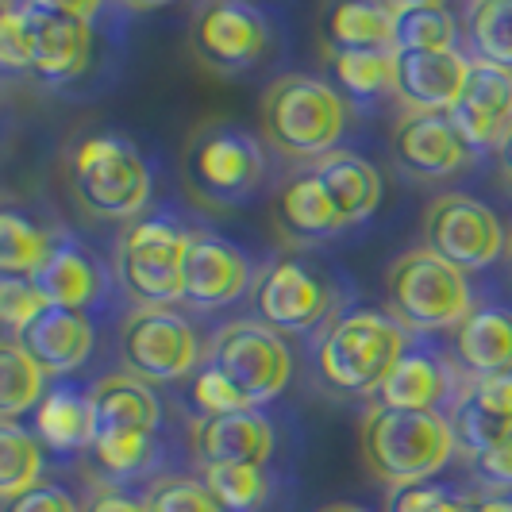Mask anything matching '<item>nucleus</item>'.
Here are the masks:
<instances>
[{
    "mask_svg": "<svg viewBox=\"0 0 512 512\" xmlns=\"http://www.w3.org/2000/svg\"><path fill=\"white\" fill-rule=\"evenodd\" d=\"M462 35L474 62L512 70V0H474L462 16Z\"/></svg>",
    "mask_w": 512,
    "mask_h": 512,
    "instance_id": "obj_30",
    "label": "nucleus"
},
{
    "mask_svg": "<svg viewBox=\"0 0 512 512\" xmlns=\"http://www.w3.org/2000/svg\"><path fill=\"white\" fill-rule=\"evenodd\" d=\"M0 66L4 74H31V35L20 4H4L0 12Z\"/></svg>",
    "mask_w": 512,
    "mask_h": 512,
    "instance_id": "obj_41",
    "label": "nucleus"
},
{
    "mask_svg": "<svg viewBox=\"0 0 512 512\" xmlns=\"http://www.w3.org/2000/svg\"><path fill=\"white\" fill-rule=\"evenodd\" d=\"M189 47L197 54V62L212 74H251L274 51V24L255 4L205 0L189 16Z\"/></svg>",
    "mask_w": 512,
    "mask_h": 512,
    "instance_id": "obj_9",
    "label": "nucleus"
},
{
    "mask_svg": "<svg viewBox=\"0 0 512 512\" xmlns=\"http://www.w3.org/2000/svg\"><path fill=\"white\" fill-rule=\"evenodd\" d=\"M258 270L231 239L216 231H193L181 262V305L216 312L247 301L255 293Z\"/></svg>",
    "mask_w": 512,
    "mask_h": 512,
    "instance_id": "obj_14",
    "label": "nucleus"
},
{
    "mask_svg": "<svg viewBox=\"0 0 512 512\" xmlns=\"http://www.w3.org/2000/svg\"><path fill=\"white\" fill-rule=\"evenodd\" d=\"M47 374L31 362L20 343H4L0 347V416L4 420H20L24 412H35L39 401L47 397Z\"/></svg>",
    "mask_w": 512,
    "mask_h": 512,
    "instance_id": "obj_33",
    "label": "nucleus"
},
{
    "mask_svg": "<svg viewBox=\"0 0 512 512\" xmlns=\"http://www.w3.org/2000/svg\"><path fill=\"white\" fill-rule=\"evenodd\" d=\"M320 512H370V509H362V505H324Z\"/></svg>",
    "mask_w": 512,
    "mask_h": 512,
    "instance_id": "obj_48",
    "label": "nucleus"
},
{
    "mask_svg": "<svg viewBox=\"0 0 512 512\" xmlns=\"http://www.w3.org/2000/svg\"><path fill=\"white\" fill-rule=\"evenodd\" d=\"M54 231L39 228L31 216L4 208L0 212V274L12 278H35L43 262L51 258Z\"/></svg>",
    "mask_w": 512,
    "mask_h": 512,
    "instance_id": "obj_31",
    "label": "nucleus"
},
{
    "mask_svg": "<svg viewBox=\"0 0 512 512\" xmlns=\"http://www.w3.org/2000/svg\"><path fill=\"white\" fill-rule=\"evenodd\" d=\"M451 355L470 378L512 374V308L489 301L470 308V316L455 328Z\"/></svg>",
    "mask_w": 512,
    "mask_h": 512,
    "instance_id": "obj_23",
    "label": "nucleus"
},
{
    "mask_svg": "<svg viewBox=\"0 0 512 512\" xmlns=\"http://www.w3.org/2000/svg\"><path fill=\"white\" fill-rule=\"evenodd\" d=\"M116 351L128 374L151 385L193 378L208 355L193 320L162 305H131L116 328Z\"/></svg>",
    "mask_w": 512,
    "mask_h": 512,
    "instance_id": "obj_7",
    "label": "nucleus"
},
{
    "mask_svg": "<svg viewBox=\"0 0 512 512\" xmlns=\"http://www.w3.org/2000/svg\"><path fill=\"white\" fill-rule=\"evenodd\" d=\"M462 512H512V497H489V493H470Z\"/></svg>",
    "mask_w": 512,
    "mask_h": 512,
    "instance_id": "obj_46",
    "label": "nucleus"
},
{
    "mask_svg": "<svg viewBox=\"0 0 512 512\" xmlns=\"http://www.w3.org/2000/svg\"><path fill=\"white\" fill-rule=\"evenodd\" d=\"M493 154H497V166H501V174L512 181V128H509V135L497 143V151H493Z\"/></svg>",
    "mask_w": 512,
    "mask_h": 512,
    "instance_id": "obj_47",
    "label": "nucleus"
},
{
    "mask_svg": "<svg viewBox=\"0 0 512 512\" xmlns=\"http://www.w3.org/2000/svg\"><path fill=\"white\" fill-rule=\"evenodd\" d=\"M31 362L47 374V378H70L77 370H85V362L93 359L97 347V328L89 312H77L66 305H47L31 324H27L20 339Z\"/></svg>",
    "mask_w": 512,
    "mask_h": 512,
    "instance_id": "obj_18",
    "label": "nucleus"
},
{
    "mask_svg": "<svg viewBox=\"0 0 512 512\" xmlns=\"http://www.w3.org/2000/svg\"><path fill=\"white\" fill-rule=\"evenodd\" d=\"M347 97L312 74L274 77L258 104V124L266 147L293 162H320L339 151L347 135Z\"/></svg>",
    "mask_w": 512,
    "mask_h": 512,
    "instance_id": "obj_4",
    "label": "nucleus"
},
{
    "mask_svg": "<svg viewBox=\"0 0 512 512\" xmlns=\"http://www.w3.org/2000/svg\"><path fill=\"white\" fill-rule=\"evenodd\" d=\"M389 151L397 170H405L416 181H447L459 178L474 166V143L459 131L451 120V112H416V116H401Z\"/></svg>",
    "mask_w": 512,
    "mask_h": 512,
    "instance_id": "obj_15",
    "label": "nucleus"
},
{
    "mask_svg": "<svg viewBox=\"0 0 512 512\" xmlns=\"http://www.w3.org/2000/svg\"><path fill=\"white\" fill-rule=\"evenodd\" d=\"M466 466H470V478L478 482L482 493H489V497H512V439L486 451V455L466 459Z\"/></svg>",
    "mask_w": 512,
    "mask_h": 512,
    "instance_id": "obj_42",
    "label": "nucleus"
},
{
    "mask_svg": "<svg viewBox=\"0 0 512 512\" xmlns=\"http://www.w3.org/2000/svg\"><path fill=\"white\" fill-rule=\"evenodd\" d=\"M470 74V54L462 51H397V101L405 116L451 112Z\"/></svg>",
    "mask_w": 512,
    "mask_h": 512,
    "instance_id": "obj_20",
    "label": "nucleus"
},
{
    "mask_svg": "<svg viewBox=\"0 0 512 512\" xmlns=\"http://www.w3.org/2000/svg\"><path fill=\"white\" fill-rule=\"evenodd\" d=\"M205 362H212L255 409L278 401L293 382V351L285 335L262 320H231L216 328Z\"/></svg>",
    "mask_w": 512,
    "mask_h": 512,
    "instance_id": "obj_10",
    "label": "nucleus"
},
{
    "mask_svg": "<svg viewBox=\"0 0 512 512\" xmlns=\"http://www.w3.org/2000/svg\"><path fill=\"white\" fill-rule=\"evenodd\" d=\"M451 428H455V439H459L462 459H474V455H486L493 447L509 443L512 439V420L497 416V412L482 409L470 393H462V401L451 409Z\"/></svg>",
    "mask_w": 512,
    "mask_h": 512,
    "instance_id": "obj_36",
    "label": "nucleus"
},
{
    "mask_svg": "<svg viewBox=\"0 0 512 512\" xmlns=\"http://www.w3.org/2000/svg\"><path fill=\"white\" fill-rule=\"evenodd\" d=\"M20 12L31 35V74L43 85H70L89 70L101 4L20 0Z\"/></svg>",
    "mask_w": 512,
    "mask_h": 512,
    "instance_id": "obj_12",
    "label": "nucleus"
},
{
    "mask_svg": "<svg viewBox=\"0 0 512 512\" xmlns=\"http://www.w3.org/2000/svg\"><path fill=\"white\" fill-rule=\"evenodd\" d=\"M158 459H162V447L151 432L97 436L89 447V466L97 470V482H108V486H135V482L151 478Z\"/></svg>",
    "mask_w": 512,
    "mask_h": 512,
    "instance_id": "obj_28",
    "label": "nucleus"
},
{
    "mask_svg": "<svg viewBox=\"0 0 512 512\" xmlns=\"http://www.w3.org/2000/svg\"><path fill=\"white\" fill-rule=\"evenodd\" d=\"M393 4L355 0V4H328L320 20V39L328 58L362 51H393Z\"/></svg>",
    "mask_w": 512,
    "mask_h": 512,
    "instance_id": "obj_27",
    "label": "nucleus"
},
{
    "mask_svg": "<svg viewBox=\"0 0 512 512\" xmlns=\"http://www.w3.org/2000/svg\"><path fill=\"white\" fill-rule=\"evenodd\" d=\"M412 343V332L389 312H339L316 332V378L343 397H378V389L393 374V366L409 355Z\"/></svg>",
    "mask_w": 512,
    "mask_h": 512,
    "instance_id": "obj_2",
    "label": "nucleus"
},
{
    "mask_svg": "<svg viewBox=\"0 0 512 512\" xmlns=\"http://www.w3.org/2000/svg\"><path fill=\"white\" fill-rule=\"evenodd\" d=\"M31 428L39 443H47L58 455H89L97 439V416H93V397L70 382H58L47 389L39 409L31 412Z\"/></svg>",
    "mask_w": 512,
    "mask_h": 512,
    "instance_id": "obj_26",
    "label": "nucleus"
},
{
    "mask_svg": "<svg viewBox=\"0 0 512 512\" xmlns=\"http://www.w3.org/2000/svg\"><path fill=\"white\" fill-rule=\"evenodd\" d=\"M181 185L212 212L247 208L274 185V151L235 120H208L181 154Z\"/></svg>",
    "mask_w": 512,
    "mask_h": 512,
    "instance_id": "obj_1",
    "label": "nucleus"
},
{
    "mask_svg": "<svg viewBox=\"0 0 512 512\" xmlns=\"http://www.w3.org/2000/svg\"><path fill=\"white\" fill-rule=\"evenodd\" d=\"M31 282L43 289V297L51 305H66V308H77V312H89V308H97L108 297V274H104V266L66 228H54L51 258L43 262V270Z\"/></svg>",
    "mask_w": 512,
    "mask_h": 512,
    "instance_id": "obj_21",
    "label": "nucleus"
},
{
    "mask_svg": "<svg viewBox=\"0 0 512 512\" xmlns=\"http://www.w3.org/2000/svg\"><path fill=\"white\" fill-rule=\"evenodd\" d=\"M505 266H509V278H512V235H509V247H505Z\"/></svg>",
    "mask_w": 512,
    "mask_h": 512,
    "instance_id": "obj_49",
    "label": "nucleus"
},
{
    "mask_svg": "<svg viewBox=\"0 0 512 512\" xmlns=\"http://www.w3.org/2000/svg\"><path fill=\"white\" fill-rule=\"evenodd\" d=\"M189 235L170 216H139L116 239V282L135 305H181V262Z\"/></svg>",
    "mask_w": 512,
    "mask_h": 512,
    "instance_id": "obj_8",
    "label": "nucleus"
},
{
    "mask_svg": "<svg viewBox=\"0 0 512 512\" xmlns=\"http://www.w3.org/2000/svg\"><path fill=\"white\" fill-rule=\"evenodd\" d=\"M451 120L474 143V151H497V143L512 128V70L474 62L462 85L459 101L451 108Z\"/></svg>",
    "mask_w": 512,
    "mask_h": 512,
    "instance_id": "obj_19",
    "label": "nucleus"
},
{
    "mask_svg": "<svg viewBox=\"0 0 512 512\" xmlns=\"http://www.w3.org/2000/svg\"><path fill=\"white\" fill-rule=\"evenodd\" d=\"M89 397H93V416H97V436H116V432L158 436L162 428V397L154 393L151 382L135 378L128 370L97 378Z\"/></svg>",
    "mask_w": 512,
    "mask_h": 512,
    "instance_id": "obj_24",
    "label": "nucleus"
},
{
    "mask_svg": "<svg viewBox=\"0 0 512 512\" xmlns=\"http://www.w3.org/2000/svg\"><path fill=\"white\" fill-rule=\"evenodd\" d=\"M466 493L443 482H416V486L389 489L385 512H462Z\"/></svg>",
    "mask_w": 512,
    "mask_h": 512,
    "instance_id": "obj_40",
    "label": "nucleus"
},
{
    "mask_svg": "<svg viewBox=\"0 0 512 512\" xmlns=\"http://www.w3.org/2000/svg\"><path fill=\"white\" fill-rule=\"evenodd\" d=\"M43 482V447L39 436L27 432L20 424L4 420L0 424V497H16Z\"/></svg>",
    "mask_w": 512,
    "mask_h": 512,
    "instance_id": "obj_35",
    "label": "nucleus"
},
{
    "mask_svg": "<svg viewBox=\"0 0 512 512\" xmlns=\"http://www.w3.org/2000/svg\"><path fill=\"white\" fill-rule=\"evenodd\" d=\"M466 393H470L482 409L512 420V374H505V378H470Z\"/></svg>",
    "mask_w": 512,
    "mask_h": 512,
    "instance_id": "obj_45",
    "label": "nucleus"
},
{
    "mask_svg": "<svg viewBox=\"0 0 512 512\" xmlns=\"http://www.w3.org/2000/svg\"><path fill=\"white\" fill-rule=\"evenodd\" d=\"M51 305L47 297H43V289L31 282V278H12V274H4L0 278V320H4V343H16L20 332H24L27 324L43 312V308Z\"/></svg>",
    "mask_w": 512,
    "mask_h": 512,
    "instance_id": "obj_39",
    "label": "nucleus"
},
{
    "mask_svg": "<svg viewBox=\"0 0 512 512\" xmlns=\"http://www.w3.org/2000/svg\"><path fill=\"white\" fill-rule=\"evenodd\" d=\"M189 405H193V416H231V412L255 409L212 362H201V370L189 378Z\"/></svg>",
    "mask_w": 512,
    "mask_h": 512,
    "instance_id": "obj_38",
    "label": "nucleus"
},
{
    "mask_svg": "<svg viewBox=\"0 0 512 512\" xmlns=\"http://www.w3.org/2000/svg\"><path fill=\"white\" fill-rule=\"evenodd\" d=\"M470 385V374L462 370L455 355L443 359L432 347L412 343L409 355L393 366V374L385 378V385L378 389V405L389 409H409V412H443L451 416V409L462 401Z\"/></svg>",
    "mask_w": 512,
    "mask_h": 512,
    "instance_id": "obj_16",
    "label": "nucleus"
},
{
    "mask_svg": "<svg viewBox=\"0 0 512 512\" xmlns=\"http://www.w3.org/2000/svg\"><path fill=\"white\" fill-rule=\"evenodd\" d=\"M81 512H151V509H147V493H135L131 486L93 482Z\"/></svg>",
    "mask_w": 512,
    "mask_h": 512,
    "instance_id": "obj_44",
    "label": "nucleus"
},
{
    "mask_svg": "<svg viewBox=\"0 0 512 512\" xmlns=\"http://www.w3.org/2000/svg\"><path fill=\"white\" fill-rule=\"evenodd\" d=\"M308 170L324 185L328 201H332L335 212L347 220V228L366 224V220L378 212V205H382V174H378V166H374L370 158H362V154L339 147V151L328 154V158L312 162Z\"/></svg>",
    "mask_w": 512,
    "mask_h": 512,
    "instance_id": "obj_25",
    "label": "nucleus"
},
{
    "mask_svg": "<svg viewBox=\"0 0 512 512\" xmlns=\"http://www.w3.org/2000/svg\"><path fill=\"white\" fill-rule=\"evenodd\" d=\"M201 482L224 512H262L274 497L270 466H205Z\"/></svg>",
    "mask_w": 512,
    "mask_h": 512,
    "instance_id": "obj_32",
    "label": "nucleus"
},
{
    "mask_svg": "<svg viewBox=\"0 0 512 512\" xmlns=\"http://www.w3.org/2000/svg\"><path fill=\"white\" fill-rule=\"evenodd\" d=\"M385 308L409 332H455L470 316L474 297L459 266L428 247H412L385 270Z\"/></svg>",
    "mask_w": 512,
    "mask_h": 512,
    "instance_id": "obj_6",
    "label": "nucleus"
},
{
    "mask_svg": "<svg viewBox=\"0 0 512 512\" xmlns=\"http://www.w3.org/2000/svg\"><path fill=\"white\" fill-rule=\"evenodd\" d=\"M332 70L339 77L343 97H351V101L397 97V51L335 54Z\"/></svg>",
    "mask_w": 512,
    "mask_h": 512,
    "instance_id": "obj_34",
    "label": "nucleus"
},
{
    "mask_svg": "<svg viewBox=\"0 0 512 512\" xmlns=\"http://www.w3.org/2000/svg\"><path fill=\"white\" fill-rule=\"evenodd\" d=\"M66 185L93 220L131 224L147 216L154 178L143 151L120 131H89L66 151Z\"/></svg>",
    "mask_w": 512,
    "mask_h": 512,
    "instance_id": "obj_3",
    "label": "nucleus"
},
{
    "mask_svg": "<svg viewBox=\"0 0 512 512\" xmlns=\"http://www.w3.org/2000/svg\"><path fill=\"white\" fill-rule=\"evenodd\" d=\"M359 443L370 474L389 489L432 482L459 455L455 428L443 412L389 409L378 401L362 416Z\"/></svg>",
    "mask_w": 512,
    "mask_h": 512,
    "instance_id": "obj_5",
    "label": "nucleus"
},
{
    "mask_svg": "<svg viewBox=\"0 0 512 512\" xmlns=\"http://www.w3.org/2000/svg\"><path fill=\"white\" fill-rule=\"evenodd\" d=\"M143 493H147V509L151 512H224L201 478H185V474L154 478V482H147Z\"/></svg>",
    "mask_w": 512,
    "mask_h": 512,
    "instance_id": "obj_37",
    "label": "nucleus"
},
{
    "mask_svg": "<svg viewBox=\"0 0 512 512\" xmlns=\"http://www.w3.org/2000/svg\"><path fill=\"white\" fill-rule=\"evenodd\" d=\"M0 512H81V505H77L74 493L62 486V482L43 478V482H35V486L24 489V493L8 497Z\"/></svg>",
    "mask_w": 512,
    "mask_h": 512,
    "instance_id": "obj_43",
    "label": "nucleus"
},
{
    "mask_svg": "<svg viewBox=\"0 0 512 512\" xmlns=\"http://www.w3.org/2000/svg\"><path fill=\"white\" fill-rule=\"evenodd\" d=\"M335 285L328 274L301 255H278L258 270L255 293V320L282 335L320 332V324L335 312Z\"/></svg>",
    "mask_w": 512,
    "mask_h": 512,
    "instance_id": "obj_11",
    "label": "nucleus"
},
{
    "mask_svg": "<svg viewBox=\"0 0 512 512\" xmlns=\"http://www.w3.org/2000/svg\"><path fill=\"white\" fill-rule=\"evenodd\" d=\"M278 451V428L262 409L231 416H193L189 455L205 466H270Z\"/></svg>",
    "mask_w": 512,
    "mask_h": 512,
    "instance_id": "obj_17",
    "label": "nucleus"
},
{
    "mask_svg": "<svg viewBox=\"0 0 512 512\" xmlns=\"http://www.w3.org/2000/svg\"><path fill=\"white\" fill-rule=\"evenodd\" d=\"M274 231L285 247H312L347 231V220L335 212L324 185L312 170L285 178L274 193Z\"/></svg>",
    "mask_w": 512,
    "mask_h": 512,
    "instance_id": "obj_22",
    "label": "nucleus"
},
{
    "mask_svg": "<svg viewBox=\"0 0 512 512\" xmlns=\"http://www.w3.org/2000/svg\"><path fill=\"white\" fill-rule=\"evenodd\" d=\"M424 247L462 274H478L505 255L509 235L486 201L470 193H443L424 212Z\"/></svg>",
    "mask_w": 512,
    "mask_h": 512,
    "instance_id": "obj_13",
    "label": "nucleus"
},
{
    "mask_svg": "<svg viewBox=\"0 0 512 512\" xmlns=\"http://www.w3.org/2000/svg\"><path fill=\"white\" fill-rule=\"evenodd\" d=\"M393 51H459V16L439 0H393Z\"/></svg>",
    "mask_w": 512,
    "mask_h": 512,
    "instance_id": "obj_29",
    "label": "nucleus"
}]
</instances>
